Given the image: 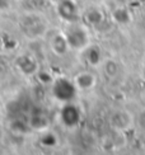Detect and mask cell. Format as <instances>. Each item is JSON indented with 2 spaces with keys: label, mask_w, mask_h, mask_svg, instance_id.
I'll return each mask as SVG.
<instances>
[{
  "label": "cell",
  "mask_w": 145,
  "mask_h": 155,
  "mask_svg": "<svg viewBox=\"0 0 145 155\" xmlns=\"http://www.w3.org/2000/svg\"><path fill=\"white\" fill-rule=\"evenodd\" d=\"M76 35H78L79 38H87V36L84 35V32L82 29H72L71 36L76 37ZM68 45H70V46H74V47H84V41L78 40V38H74V40L71 38V40H68Z\"/></svg>",
  "instance_id": "1"
}]
</instances>
